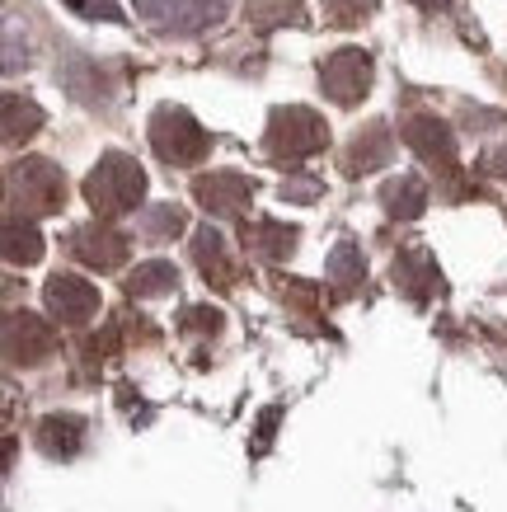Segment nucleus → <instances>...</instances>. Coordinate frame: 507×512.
Segmentation results:
<instances>
[{
	"label": "nucleus",
	"instance_id": "obj_1",
	"mask_svg": "<svg viewBox=\"0 0 507 512\" xmlns=\"http://www.w3.org/2000/svg\"><path fill=\"white\" fill-rule=\"evenodd\" d=\"M141 193H146V174H141V165L132 156H123V151L104 156L90 170V179H85V198H90V207L104 212V217L132 212L141 202Z\"/></svg>",
	"mask_w": 507,
	"mask_h": 512
},
{
	"label": "nucleus",
	"instance_id": "obj_2",
	"mask_svg": "<svg viewBox=\"0 0 507 512\" xmlns=\"http://www.w3.org/2000/svg\"><path fill=\"white\" fill-rule=\"evenodd\" d=\"M324 141H329V127L310 109H277L273 123H268V151H273L277 160L315 156Z\"/></svg>",
	"mask_w": 507,
	"mask_h": 512
},
{
	"label": "nucleus",
	"instance_id": "obj_3",
	"mask_svg": "<svg viewBox=\"0 0 507 512\" xmlns=\"http://www.w3.org/2000/svg\"><path fill=\"white\" fill-rule=\"evenodd\" d=\"M151 146L169 165H193V160L207 156V132L184 109H160L151 123Z\"/></svg>",
	"mask_w": 507,
	"mask_h": 512
},
{
	"label": "nucleus",
	"instance_id": "obj_4",
	"mask_svg": "<svg viewBox=\"0 0 507 512\" xmlns=\"http://www.w3.org/2000/svg\"><path fill=\"white\" fill-rule=\"evenodd\" d=\"M66 198V179L47 160H24L10 170V202H24V212H57Z\"/></svg>",
	"mask_w": 507,
	"mask_h": 512
},
{
	"label": "nucleus",
	"instance_id": "obj_5",
	"mask_svg": "<svg viewBox=\"0 0 507 512\" xmlns=\"http://www.w3.org/2000/svg\"><path fill=\"white\" fill-rule=\"evenodd\" d=\"M137 10L151 19L155 29H174V33H193L207 29L221 19L226 0H137Z\"/></svg>",
	"mask_w": 507,
	"mask_h": 512
},
{
	"label": "nucleus",
	"instance_id": "obj_6",
	"mask_svg": "<svg viewBox=\"0 0 507 512\" xmlns=\"http://www.w3.org/2000/svg\"><path fill=\"white\" fill-rule=\"evenodd\" d=\"M320 76H324L329 99H338V104H357L371 85V57L367 52H357V47H343V52H334V57L324 62Z\"/></svg>",
	"mask_w": 507,
	"mask_h": 512
},
{
	"label": "nucleus",
	"instance_id": "obj_7",
	"mask_svg": "<svg viewBox=\"0 0 507 512\" xmlns=\"http://www.w3.org/2000/svg\"><path fill=\"white\" fill-rule=\"evenodd\" d=\"M43 296H47V311L57 315V320H66V325H85L99 311V287L76 278V273H57V278L47 282Z\"/></svg>",
	"mask_w": 507,
	"mask_h": 512
},
{
	"label": "nucleus",
	"instance_id": "obj_8",
	"mask_svg": "<svg viewBox=\"0 0 507 512\" xmlns=\"http://www.w3.org/2000/svg\"><path fill=\"white\" fill-rule=\"evenodd\" d=\"M5 353H10V362H43L52 353V329L33 315H10L5 320Z\"/></svg>",
	"mask_w": 507,
	"mask_h": 512
},
{
	"label": "nucleus",
	"instance_id": "obj_9",
	"mask_svg": "<svg viewBox=\"0 0 507 512\" xmlns=\"http://www.w3.org/2000/svg\"><path fill=\"white\" fill-rule=\"evenodd\" d=\"M76 259L90 268H118L127 259V240L118 231H104V226H85V231H76Z\"/></svg>",
	"mask_w": 507,
	"mask_h": 512
},
{
	"label": "nucleus",
	"instance_id": "obj_10",
	"mask_svg": "<svg viewBox=\"0 0 507 512\" xmlns=\"http://www.w3.org/2000/svg\"><path fill=\"white\" fill-rule=\"evenodd\" d=\"M198 198L207 202V212L231 217V212H240V207H245L249 179H240V174H207V179H198Z\"/></svg>",
	"mask_w": 507,
	"mask_h": 512
},
{
	"label": "nucleus",
	"instance_id": "obj_11",
	"mask_svg": "<svg viewBox=\"0 0 507 512\" xmlns=\"http://www.w3.org/2000/svg\"><path fill=\"white\" fill-rule=\"evenodd\" d=\"M404 137H409V146H414L423 160H451L456 156V141H451V132H446L437 118H414Z\"/></svg>",
	"mask_w": 507,
	"mask_h": 512
},
{
	"label": "nucleus",
	"instance_id": "obj_12",
	"mask_svg": "<svg viewBox=\"0 0 507 512\" xmlns=\"http://www.w3.org/2000/svg\"><path fill=\"white\" fill-rule=\"evenodd\" d=\"M80 428H85V423L71 419V414H66V419L52 414V419L38 423V442H43L47 456H71V451L80 447Z\"/></svg>",
	"mask_w": 507,
	"mask_h": 512
},
{
	"label": "nucleus",
	"instance_id": "obj_13",
	"mask_svg": "<svg viewBox=\"0 0 507 512\" xmlns=\"http://www.w3.org/2000/svg\"><path fill=\"white\" fill-rule=\"evenodd\" d=\"M38 254H43V240H38V231H33L29 221L24 226L15 217L5 221V259L10 264H38Z\"/></svg>",
	"mask_w": 507,
	"mask_h": 512
},
{
	"label": "nucleus",
	"instance_id": "obj_14",
	"mask_svg": "<svg viewBox=\"0 0 507 512\" xmlns=\"http://www.w3.org/2000/svg\"><path fill=\"white\" fill-rule=\"evenodd\" d=\"M381 198H385V207H390L395 217H418V212H423V202H428V193H423L418 179H390Z\"/></svg>",
	"mask_w": 507,
	"mask_h": 512
},
{
	"label": "nucleus",
	"instance_id": "obj_15",
	"mask_svg": "<svg viewBox=\"0 0 507 512\" xmlns=\"http://www.w3.org/2000/svg\"><path fill=\"white\" fill-rule=\"evenodd\" d=\"M174 287V264H165V259H155V264H141L137 273H132V282H127V292L132 296H160Z\"/></svg>",
	"mask_w": 507,
	"mask_h": 512
},
{
	"label": "nucleus",
	"instance_id": "obj_16",
	"mask_svg": "<svg viewBox=\"0 0 507 512\" xmlns=\"http://www.w3.org/2000/svg\"><path fill=\"white\" fill-rule=\"evenodd\" d=\"M38 123H43V113L33 109V104H19L15 94L5 99V141L15 146L19 137H29V132H38Z\"/></svg>",
	"mask_w": 507,
	"mask_h": 512
},
{
	"label": "nucleus",
	"instance_id": "obj_17",
	"mask_svg": "<svg viewBox=\"0 0 507 512\" xmlns=\"http://www.w3.org/2000/svg\"><path fill=\"white\" fill-rule=\"evenodd\" d=\"M193 254H198V264L207 278H226V254H221V235L216 231H198V245H193Z\"/></svg>",
	"mask_w": 507,
	"mask_h": 512
},
{
	"label": "nucleus",
	"instance_id": "obj_18",
	"mask_svg": "<svg viewBox=\"0 0 507 512\" xmlns=\"http://www.w3.org/2000/svg\"><path fill=\"white\" fill-rule=\"evenodd\" d=\"M385 146H390V141H385V132H381V127H371L367 146L357 141V146H353V160H348V165H353V170H371V165H381V160H385Z\"/></svg>",
	"mask_w": 507,
	"mask_h": 512
},
{
	"label": "nucleus",
	"instance_id": "obj_19",
	"mask_svg": "<svg viewBox=\"0 0 507 512\" xmlns=\"http://www.w3.org/2000/svg\"><path fill=\"white\" fill-rule=\"evenodd\" d=\"M245 240L263 245L268 254H287L292 249V231H282V226H254V231H245Z\"/></svg>",
	"mask_w": 507,
	"mask_h": 512
},
{
	"label": "nucleus",
	"instance_id": "obj_20",
	"mask_svg": "<svg viewBox=\"0 0 507 512\" xmlns=\"http://www.w3.org/2000/svg\"><path fill=\"white\" fill-rule=\"evenodd\" d=\"M324 5H329V10H334V15L343 19V24H348V19H357V15H367V10H371V0H324Z\"/></svg>",
	"mask_w": 507,
	"mask_h": 512
},
{
	"label": "nucleus",
	"instance_id": "obj_21",
	"mask_svg": "<svg viewBox=\"0 0 507 512\" xmlns=\"http://www.w3.org/2000/svg\"><path fill=\"white\" fill-rule=\"evenodd\" d=\"M357 268H362V264H357L353 245H343V249H338V254H334V273H338V278H353Z\"/></svg>",
	"mask_w": 507,
	"mask_h": 512
},
{
	"label": "nucleus",
	"instance_id": "obj_22",
	"mask_svg": "<svg viewBox=\"0 0 507 512\" xmlns=\"http://www.w3.org/2000/svg\"><path fill=\"white\" fill-rule=\"evenodd\" d=\"M80 15H104V19H118V10H113V0H71Z\"/></svg>",
	"mask_w": 507,
	"mask_h": 512
},
{
	"label": "nucleus",
	"instance_id": "obj_23",
	"mask_svg": "<svg viewBox=\"0 0 507 512\" xmlns=\"http://www.w3.org/2000/svg\"><path fill=\"white\" fill-rule=\"evenodd\" d=\"M155 231L160 235H169V231H179V226H184V217H179V212H174V207H165V212H155V221H151Z\"/></svg>",
	"mask_w": 507,
	"mask_h": 512
},
{
	"label": "nucleus",
	"instance_id": "obj_24",
	"mask_svg": "<svg viewBox=\"0 0 507 512\" xmlns=\"http://www.w3.org/2000/svg\"><path fill=\"white\" fill-rule=\"evenodd\" d=\"M414 5H423V10H437V5H446V0H414Z\"/></svg>",
	"mask_w": 507,
	"mask_h": 512
}]
</instances>
